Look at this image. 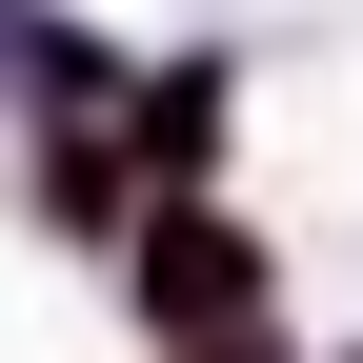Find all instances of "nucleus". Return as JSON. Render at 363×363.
<instances>
[{"label": "nucleus", "instance_id": "nucleus-1", "mask_svg": "<svg viewBox=\"0 0 363 363\" xmlns=\"http://www.w3.org/2000/svg\"><path fill=\"white\" fill-rule=\"evenodd\" d=\"M262 303H283V283H262V242L222 202H162L142 222V323H162V363L182 343H262Z\"/></svg>", "mask_w": 363, "mask_h": 363}, {"label": "nucleus", "instance_id": "nucleus-2", "mask_svg": "<svg viewBox=\"0 0 363 363\" xmlns=\"http://www.w3.org/2000/svg\"><path fill=\"white\" fill-rule=\"evenodd\" d=\"M142 162H162V182H202V162H222V61H182L162 101H142Z\"/></svg>", "mask_w": 363, "mask_h": 363}, {"label": "nucleus", "instance_id": "nucleus-3", "mask_svg": "<svg viewBox=\"0 0 363 363\" xmlns=\"http://www.w3.org/2000/svg\"><path fill=\"white\" fill-rule=\"evenodd\" d=\"M182 363H283V323H262V343H182Z\"/></svg>", "mask_w": 363, "mask_h": 363}, {"label": "nucleus", "instance_id": "nucleus-4", "mask_svg": "<svg viewBox=\"0 0 363 363\" xmlns=\"http://www.w3.org/2000/svg\"><path fill=\"white\" fill-rule=\"evenodd\" d=\"M343 363H363V343H343Z\"/></svg>", "mask_w": 363, "mask_h": 363}]
</instances>
